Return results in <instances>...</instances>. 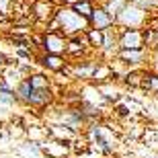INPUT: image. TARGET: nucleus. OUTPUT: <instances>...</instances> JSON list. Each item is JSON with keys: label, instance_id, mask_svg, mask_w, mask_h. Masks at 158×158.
I'll list each match as a JSON object with an SVG mask.
<instances>
[{"label": "nucleus", "instance_id": "1", "mask_svg": "<svg viewBox=\"0 0 158 158\" xmlns=\"http://www.w3.org/2000/svg\"><path fill=\"white\" fill-rule=\"evenodd\" d=\"M58 21L62 23V29L66 33H78V31H82L88 25L86 17H82L76 10H66V8L58 12Z\"/></svg>", "mask_w": 158, "mask_h": 158}, {"label": "nucleus", "instance_id": "2", "mask_svg": "<svg viewBox=\"0 0 158 158\" xmlns=\"http://www.w3.org/2000/svg\"><path fill=\"white\" fill-rule=\"evenodd\" d=\"M144 41H146V37H144L142 31H138V29H125L121 33L119 45H121L123 49H134V47H142V45H144Z\"/></svg>", "mask_w": 158, "mask_h": 158}, {"label": "nucleus", "instance_id": "3", "mask_svg": "<svg viewBox=\"0 0 158 158\" xmlns=\"http://www.w3.org/2000/svg\"><path fill=\"white\" fill-rule=\"evenodd\" d=\"M117 19L123 25H140L144 21V8H140L135 4H125V8L119 12Z\"/></svg>", "mask_w": 158, "mask_h": 158}, {"label": "nucleus", "instance_id": "4", "mask_svg": "<svg viewBox=\"0 0 158 158\" xmlns=\"http://www.w3.org/2000/svg\"><path fill=\"white\" fill-rule=\"evenodd\" d=\"M43 47L47 49V53H60V52H64L66 47V41L62 35H58V33H47V37L43 39Z\"/></svg>", "mask_w": 158, "mask_h": 158}, {"label": "nucleus", "instance_id": "5", "mask_svg": "<svg viewBox=\"0 0 158 158\" xmlns=\"http://www.w3.org/2000/svg\"><path fill=\"white\" fill-rule=\"evenodd\" d=\"M90 21H93V25H94V29H103L105 31L109 25L115 21V19L107 12V8H97V10L90 15Z\"/></svg>", "mask_w": 158, "mask_h": 158}, {"label": "nucleus", "instance_id": "6", "mask_svg": "<svg viewBox=\"0 0 158 158\" xmlns=\"http://www.w3.org/2000/svg\"><path fill=\"white\" fill-rule=\"evenodd\" d=\"M49 99H52L49 88H33L31 86V94L27 99V103H31V105H45Z\"/></svg>", "mask_w": 158, "mask_h": 158}, {"label": "nucleus", "instance_id": "7", "mask_svg": "<svg viewBox=\"0 0 158 158\" xmlns=\"http://www.w3.org/2000/svg\"><path fill=\"white\" fill-rule=\"evenodd\" d=\"M43 64H45L47 68H52V70L60 72L62 68H64V60L60 58L58 53H47L45 58H43Z\"/></svg>", "mask_w": 158, "mask_h": 158}, {"label": "nucleus", "instance_id": "8", "mask_svg": "<svg viewBox=\"0 0 158 158\" xmlns=\"http://www.w3.org/2000/svg\"><path fill=\"white\" fill-rule=\"evenodd\" d=\"M121 58H123V60H127L129 64H138V62L144 58V49H142V47H134V49H123Z\"/></svg>", "mask_w": 158, "mask_h": 158}, {"label": "nucleus", "instance_id": "9", "mask_svg": "<svg viewBox=\"0 0 158 158\" xmlns=\"http://www.w3.org/2000/svg\"><path fill=\"white\" fill-rule=\"evenodd\" d=\"M74 10L80 12L82 17L90 19V15L94 12V8H93V4H90L88 0H78V2H74Z\"/></svg>", "mask_w": 158, "mask_h": 158}, {"label": "nucleus", "instance_id": "10", "mask_svg": "<svg viewBox=\"0 0 158 158\" xmlns=\"http://www.w3.org/2000/svg\"><path fill=\"white\" fill-rule=\"evenodd\" d=\"M125 4H127L125 0H111V2H109V6H107V12H109L113 19H117L119 12L125 8Z\"/></svg>", "mask_w": 158, "mask_h": 158}, {"label": "nucleus", "instance_id": "11", "mask_svg": "<svg viewBox=\"0 0 158 158\" xmlns=\"http://www.w3.org/2000/svg\"><path fill=\"white\" fill-rule=\"evenodd\" d=\"M115 45H117V39L113 37V31H109V27H107L105 29V39H103V47H105L107 52H111Z\"/></svg>", "mask_w": 158, "mask_h": 158}, {"label": "nucleus", "instance_id": "12", "mask_svg": "<svg viewBox=\"0 0 158 158\" xmlns=\"http://www.w3.org/2000/svg\"><path fill=\"white\" fill-rule=\"evenodd\" d=\"M103 29H93L90 33H88V41L93 43V45H103V35L105 33H101Z\"/></svg>", "mask_w": 158, "mask_h": 158}, {"label": "nucleus", "instance_id": "13", "mask_svg": "<svg viewBox=\"0 0 158 158\" xmlns=\"http://www.w3.org/2000/svg\"><path fill=\"white\" fill-rule=\"evenodd\" d=\"M29 82L33 88H49L47 86V78L39 76V74H35V76H29Z\"/></svg>", "mask_w": 158, "mask_h": 158}, {"label": "nucleus", "instance_id": "14", "mask_svg": "<svg viewBox=\"0 0 158 158\" xmlns=\"http://www.w3.org/2000/svg\"><path fill=\"white\" fill-rule=\"evenodd\" d=\"M37 17H47L49 15V4H35Z\"/></svg>", "mask_w": 158, "mask_h": 158}, {"label": "nucleus", "instance_id": "15", "mask_svg": "<svg viewBox=\"0 0 158 158\" xmlns=\"http://www.w3.org/2000/svg\"><path fill=\"white\" fill-rule=\"evenodd\" d=\"M4 62H6V58H4V56H2V53H0V66L4 64Z\"/></svg>", "mask_w": 158, "mask_h": 158}]
</instances>
